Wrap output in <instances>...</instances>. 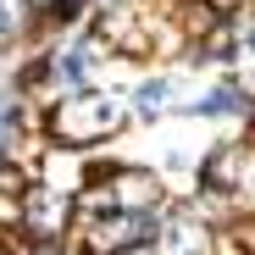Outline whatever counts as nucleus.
Wrapping results in <instances>:
<instances>
[{
	"label": "nucleus",
	"instance_id": "nucleus-7",
	"mask_svg": "<svg viewBox=\"0 0 255 255\" xmlns=\"http://www.w3.org/2000/svg\"><path fill=\"white\" fill-rule=\"evenodd\" d=\"M117 255H150V250H144V239H133V244H122Z\"/></svg>",
	"mask_w": 255,
	"mask_h": 255
},
{
	"label": "nucleus",
	"instance_id": "nucleus-1",
	"mask_svg": "<svg viewBox=\"0 0 255 255\" xmlns=\"http://www.w3.org/2000/svg\"><path fill=\"white\" fill-rule=\"evenodd\" d=\"M111 122H117V106H111L106 95H72V100H61V106H56V133H61L67 144L100 139Z\"/></svg>",
	"mask_w": 255,
	"mask_h": 255
},
{
	"label": "nucleus",
	"instance_id": "nucleus-2",
	"mask_svg": "<svg viewBox=\"0 0 255 255\" xmlns=\"http://www.w3.org/2000/svg\"><path fill=\"white\" fill-rule=\"evenodd\" d=\"M205 178L217 189H250L255 183V144H222L217 155H211Z\"/></svg>",
	"mask_w": 255,
	"mask_h": 255
},
{
	"label": "nucleus",
	"instance_id": "nucleus-4",
	"mask_svg": "<svg viewBox=\"0 0 255 255\" xmlns=\"http://www.w3.org/2000/svg\"><path fill=\"white\" fill-rule=\"evenodd\" d=\"M161 255H211V233L200 222H172L161 228Z\"/></svg>",
	"mask_w": 255,
	"mask_h": 255
},
{
	"label": "nucleus",
	"instance_id": "nucleus-6",
	"mask_svg": "<svg viewBox=\"0 0 255 255\" xmlns=\"http://www.w3.org/2000/svg\"><path fill=\"white\" fill-rule=\"evenodd\" d=\"M161 106H166V83H161V78H150V83H139V111H144V117H155Z\"/></svg>",
	"mask_w": 255,
	"mask_h": 255
},
{
	"label": "nucleus",
	"instance_id": "nucleus-5",
	"mask_svg": "<svg viewBox=\"0 0 255 255\" xmlns=\"http://www.w3.org/2000/svg\"><path fill=\"white\" fill-rule=\"evenodd\" d=\"M194 111H200V117H228V111H250V100H244L239 89H211V100H200Z\"/></svg>",
	"mask_w": 255,
	"mask_h": 255
},
{
	"label": "nucleus",
	"instance_id": "nucleus-3",
	"mask_svg": "<svg viewBox=\"0 0 255 255\" xmlns=\"http://www.w3.org/2000/svg\"><path fill=\"white\" fill-rule=\"evenodd\" d=\"M155 200H161V189H155L150 172H117L111 205H122V211H144V205H155Z\"/></svg>",
	"mask_w": 255,
	"mask_h": 255
}]
</instances>
